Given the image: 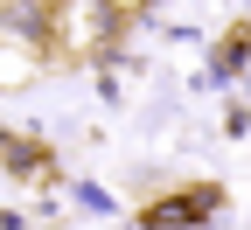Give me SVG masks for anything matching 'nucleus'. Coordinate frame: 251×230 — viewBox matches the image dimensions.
<instances>
[{
    "label": "nucleus",
    "mask_w": 251,
    "mask_h": 230,
    "mask_svg": "<svg viewBox=\"0 0 251 230\" xmlns=\"http://www.w3.org/2000/svg\"><path fill=\"white\" fill-rule=\"evenodd\" d=\"M49 63V7L42 0H0V91L28 84Z\"/></svg>",
    "instance_id": "nucleus-1"
},
{
    "label": "nucleus",
    "mask_w": 251,
    "mask_h": 230,
    "mask_svg": "<svg viewBox=\"0 0 251 230\" xmlns=\"http://www.w3.org/2000/svg\"><path fill=\"white\" fill-rule=\"evenodd\" d=\"M112 14H105V0H49V49L56 56H98L112 42Z\"/></svg>",
    "instance_id": "nucleus-2"
},
{
    "label": "nucleus",
    "mask_w": 251,
    "mask_h": 230,
    "mask_svg": "<svg viewBox=\"0 0 251 230\" xmlns=\"http://www.w3.org/2000/svg\"><path fill=\"white\" fill-rule=\"evenodd\" d=\"M224 209V188H188V195H168V203H153L140 216V230H196L202 216Z\"/></svg>",
    "instance_id": "nucleus-3"
},
{
    "label": "nucleus",
    "mask_w": 251,
    "mask_h": 230,
    "mask_svg": "<svg viewBox=\"0 0 251 230\" xmlns=\"http://www.w3.org/2000/svg\"><path fill=\"white\" fill-rule=\"evenodd\" d=\"M77 203H84L91 216H112V195H105V188H77Z\"/></svg>",
    "instance_id": "nucleus-4"
},
{
    "label": "nucleus",
    "mask_w": 251,
    "mask_h": 230,
    "mask_svg": "<svg viewBox=\"0 0 251 230\" xmlns=\"http://www.w3.org/2000/svg\"><path fill=\"white\" fill-rule=\"evenodd\" d=\"M140 7H147V0H105V14H112V21H126V14H140Z\"/></svg>",
    "instance_id": "nucleus-5"
}]
</instances>
